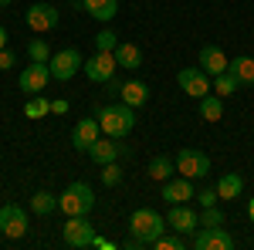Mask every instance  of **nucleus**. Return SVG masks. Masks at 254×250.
I'll return each mask as SVG.
<instances>
[{
    "mask_svg": "<svg viewBox=\"0 0 254 250\" xmlns=\"http://www.w3.org/2000/svg\"><path fill=\"white\" fill-rule=\"evenodd\" d=\"M116 68H119L116 51H95L92 58L81 64V71H85V78H88V81H112Z\"/></svg>",
    "mask_w": 254,
    "mask_h": 250,
    "instance_id": "obj_8",
    "label": "nucleus"
},
{
    "mask_svg": "<svg viewBox=\"0 0 254 250\" xmlns=\"http://www.w3.org/2000/svg\"><path fill=\"white\" fill-rule=\"evenodd\" d=\"M200 227H224V213L217 210V206H203V213H200Z\"/></svg>",
    "mask_w": 254,
    "mask_h": 250,
    "instance_id": "obj_31",
    "label": "nucleus"
},
{
    "mask_svg": "<svg viewBox=\"0 0 254 250\" xmlns=\"http://www.w3.org/2000/svg\"><path fill=\"white\" fill-rule=\"evenodd\" d=\"M196 196V190H193V179H187V176H170L166 183H163V200L173 206V203H190Z\"/></svg>",
    "mask_w": 254,
    "mask_h": 250,
    "instance_id": "obj_14",
    "label": "nucleus"
},
{
    "mask_svg": "<svg viewBox=\"0 0 254 250\" xmlns=\"http://www.w3.org/2000/svg\"><path fill=\"white\" fill-rule=\"evenodd\" d=\"M31 210L38 213V216H48L51 210H58V196H51L48 190H38L31 196Z\"/></svg>",
    "mask_w": 254,
    "mask_h": 250,
    "instance_id": "obj_24",
    "label": "nucleus"
},
{
    "mask_svg": "<svg viewBox=\"0 0 254 250\" xmlns=\"http://www.w3.org/2000/svg\"><path fill=\"white\" fill-rule=\"evenodd\" d=\"M129 230H132V237L139 240V247H153L156 237H163L170 227H166V216H159L156 210H146V206H142V210H136L129 216Z\"/></svg>",
    "mask_w": 254,
    "mask_h": 250,
    "instance_id": "obj_1",
    "label": "nucleus"
},
{
    "mask_svg": "<svg viewBox=\"0 0 254 250\" xmlns=\"http://www.w3.org/2000/svg\"><path fill=\"white\" fill-rule=\"evenodd\" d=\"M51 115H68V101L64 98H55L51 101Z\"/></svg>",
    "mask_w": 254,
    "mask_h": 250,
    "instance_id": "obj_35",
    "label": "nucleus"
},
{
    "mask_svg": "<svg viewBox=\"0 0 254 250\" xmlns=\"http://www.w3.org/2000/svg\"><path fill=\"white\" fill-rule=\"evenodd\" d=\"M166 227L170 230H176V233H196L200 230V213L196 210H190L187 203H173L170 206V213H166Z\"/></svg>",
    "mask_w": 254,
    "mask_h": 250,
    "instance_id": "obj_10",
    "label": "nucleus"
},
{
    "mask_svg": "<svg viewBox=\"0 0 254 250\" xmlns=\"http://www.w3.org/2000/svg\"><path fill=\"white\" fill-rule=\"evenodd\" d=\"M153 247H156V250H183V247H187V240L173 230V237H166V233L156 237V244H153Z\"/></svg>",
    "mask_w": 254,
    "mask_h": 250,
    "instance_id": "obj_30",
    "label": "nucleus"
},
{
    "mask_svg": "<svg viewBox=\"0 0 254 250\" xmlns=\"http://www.w3.org/2000/svg\"><path fill=\"white\" fill-rule=\"evenodd\" d=\"M92 206H95V193H92V186H85V183H71L58 196V210L64 216H88Z\"/></svg>",
    "mask_w": 254,
    "mask_h": 250,
    "instance_id": "obj_3",
    "label": "nucleus"
},
{
    "mask_svg": "<svg viewBox=\"0 0 254 250\" xmlns=\"http://www.w3.org/2000/svg\"><path fill=\"white\" fill-rule=\"evenodd\" d=\"M81 7H85V14H92L102 24H109L119 14V0H81Z\"/></svg>",
    "mask_w": 254,
    "mask_h": 250,
    "instance_id": "obj_20",
    "label": "nucleus"
},
{
    "mask_svg": "<svg viewBox=\"0 0 254 250\" xmlns=\"http://www.w3.org/2000/svg\"><path fill=\"white\" fill-rule=\"evenodd\" d=\"M116 61H119V68L136 71V68H142V48L132 44V41H122V44L116 48Z\"/></svg>",
    "mask_w": 254,
    "mask_h": 250,
    "instance_id": "obj_19",
    "label": "nucleus"
},
{
    "mask_svg": "<svg viewBox=\"0 0 254 250\" xmlns=\"http://www.w3.org/2000/svg\"><path fill=\"white\" fill-rule=\"evenodd\" d=\"M48 81H51V68H48V64H38V61H31L17 78L20 92H27V95H41Z\"/></svg>",
    "mask_w": 254,
    "mask_h": 250,
    "instance_id": "obj_12",
    "label": "nucleus"
},
{
    "mask_svg": "<svg viewBox=\"0 0 254 250\" xmlns=\"http://www.w3.org/2000/svg\"><path fill=\"white\" fill-rule=\"evenodd\" d=\"M200 115L207 118V122H220V118H224V98L217 95V92L203 95L200 98Z\"/></svg>",
    "mask_w": 254,
    "mask_h": 250,
    "instance_id": "obj_23",
    "label": "nucleus"
},
{
    "mask_svg": "<svg viewBox=\"0 0 254 250\" xmlns=\"http://www.w3.org/2000/svg\"><path fill=\"white\" fill-rule=\"evenodd\" d=\"M98 135H102L98 118H81L78 125L71 129V146H75L78 152H88V149H92V142H95Z\"/></svg>",
    "mask_w": 254,
    "mask_h": 250,
    "instance_id": "obj_15",
    "label": "nucleus"
},
{
    "mask_svg": "<svg viewBox=\"0 0 254 250\" xmlns=\"http://www.w3.org/2000/svg\"><path fill=\"white\" fill-rule=\"evenodd\" d=\"M81 64H85V58H81L78 48H64V51H58V54H51V61H48L55 81H71V78L81 71Z\"/></svg>",
    "mask_w": 254,
    "mask_h": 250,
    "instance_id": "obj_5",
    "label": "nucleus"
},
{
    "mask_svg": "<svg viewBox=\"0 0 254 250\" xmlns=\"http://www.w3.org/2000/svg\"><path fill=\"white\" fill-rule=\"evenodd\" d=\"M102 183H105V186H119V183H122V169H119L116 162H105V166H102Z\"/></svg>",
    "mask_w": 254,
    "mask_h": 250,
    "instance_id": "obj_32",
    "label": "nucleus"
},
{
    "mask_svg": "<svg viewBox=\"0 0 254 250\" xmlns=\"http://www.w3.org/2000/svg\"><path fill=\"white\" fill-rule=\"evenodd\" d=\"M10 3H14V0H0V7H10Z\"/></svg>",
    "mask_w": 254,
    "mask_h": 250,
    "instance_id": "obj_39",
    "label": "nucleus"
},
{
    "mask_svg": "<svg viewBox=\"0 0 254 250\" xmlns=\"http://www.w3.org/2000/svg\"><path fill=\"white\" fill-rule=\"evenodd\" d=\"M196 250H231L234 247V237L224 230V227H200L193 237Z\"/></svg>",
    "mask_w": 254,
    "mask_h": 250,
    "instance_id": "obj_13",
    "label": "nucleus"
},
{
    "mask_svg": "<svg viewBox=\"0 0 254 250\" xmlns=\"http://www.w3.org/2000/svg\"><path fill=\"white\" fill-rule=\"evenodd\" d=\"M176 173L187 176V179H203V176L210 173V155L200 152V149H180L176 152Z\"/></svg>",
    "mask_w": 254,
    "mask_h": 250,
    "instance_id": "obj_6",
    "label": "nucleus"
},
{
    "mask_svg": "<svg viewBox=\"0 0 254 250\" xmlns=\"http://www.w3.org/2000/svg\"><path fill=\"white\" fill-rule=\"evenodd\" d=\"M116 48H119V34H116V31L105 27V31H98V34H95V51H116Z\"/></svg>",
    "mask_w": 254,
    "mask_h": 250,
    "instance_id": "obj_29",
    "label": "nucleus"
},
{
    "mask_svg": "<svg viewBox=\"0 0 254 250\" xmlns=\"http://www.w3.org/2000/svg\"><path fill=\"white\" fill-rule=\"evenodd\" d=\"M217 186H210V190H200V206H217Z\"/></svg>",
    "mask_w": 254,
    "mask_h": 250,
    "instance_id": "obj_33",
    "label": "nucleus"
},
{
    "mask_svg": "<svg viewBox=\"0 0 254 250\" xmlns=\"http://www.w3.org/2000/svg\"><path fill=\"white\" fill-rule=\"evenodd\" d=\"M248 216H251V223H254V200H248Z\"/></svg>",
    "mask_w": 254,
    "mask_h": 250,
    "instance_id": "obj_38",
    "label": "nucleus"
},
{
    "mask_svg": "<svg viewBox=\"0 0 254 250\" xmlns=\"http://www.w3.org/2000/svg\"><path fill=\"white\" fill-rule=\"evenodd\" d=\"M14 64H17V58H14V51H7V48H3V51H0V71H10Z\"/></svg>",
    "mask_w": 254,
    "mask_h": 250,
    "instance_id": "obj_34",
    "label": "nucleus"
},
{
    "mask_svg": "<svg viewBox=\"0 0 254 250\" xmlns=\"http://www.w3.org/2000/svg\"><path fill=\"white\" fill-rule=\"evenodd\" d=\"M88 155H92V162H98V166H105V162H116L119 159V146L112 135H98L95 142H92V149H88Z\"/></svg>",
    "mask_w": 254,
    "mask_h": 250,
    "instance_id": "obj_18",
    "label": "nucleus"
},
{
    "mask_svg": "<svg viewBox=\"0 0 254 250\" xmlns=\"http://www.w3.org/2000/svg\"><path fill=\"white\" fill-rule=\"evenodd\" d=\"M119 101H126V105H132V108H139V105H146L149 101V85L146 81H122L119 85Z\"/></svg>",
    "mask_w": 254,
    "mask_h": 250,
    "instance_id": "obj_17",
    "label": "nucleus"
},
{
    "mask_svg": "<svg viewBox=\"0 0 254 250\" xmlns=\"http://www.w3.org/2000/svg\"><path fill=\"white\" fill-rule=\"evenodd\" d=\"M98 125H102V132H105V135L122 139V135H129L132 129H136V108L126 105V101H119V105H105V108L98 112Z\"/></svg>",
    "mask_w": 254,
    "mask_h": 250,
    "instance_id": "obj_2",
    "label": "nucleus"
},
{
    "mask_svg": "<svg viewBox=\"0 0 254 250\" xmlns=\"http://www.w3.org/2000/svg\"><path fill=\"white\" fill-rule=\"evenodd\" d=\"M24 115H27V118L51 115V101H48L44 95H31V98H27V105H24Z\"/></svg>",
    "mask_w": 254,
    "mask_h": 250,
    "instance_id": "obj_26",
    "label": "nucleus"
},
{
    "mask_svg": "<svg viewBox=\"0 0 254 250\" xmlns=\"http://www.w3.org/2000/svg\"><path fill=\"white\" fill-rule=\"evenodd\" d=\"M75 3H81V0H75Z\"/></svg>",
    "mask_w": 254,
    "mask_h": 250,
    "instance_id": "obj_40",
    "label": "nucleus"
},
{
    "mask_svg": "<svg viewBox=\"0 0 254 250\" xmlns=\"http://www.w3.org/2000/svg\"><path fill=\"white\" fill-rule=\"evenodd\" d=\"M0 233L10 237V240H20V237L27 233V210L17 206V203L0 206Z\"/></svg>",
    "mask_w": 254,
    "mask_h": 250,
    "instance_id": "obj_9",
    "label": "nucleus"
},
{
    "mask_svg": "<svg viewBox=\"0 0 254 250\" xmlns=\"http://www.w3.org/2000/svg\"><path fill=\"white\" fill-rule=\"evenodd\" d=\"M24 20H27V27L38 31V34L55 31V27H58V7H55V3H31L27 14H24Z\"/></svg>",
    "mask_w": 254,
    "mask_h": 250,
    "instance_id": "obj_11",
    "label": "nucleus"
},
{
    "mask_svg": "<svg viewBox=\"0 0 254 250\" xmlns=\"http://www.w3.org/2000/svg\"><path fill=\"white\" fill-rule=\"evenodd\" d=\"M176 81H180L183 95H190V98H203V95L214 92V81H210V75H207L200 64H196V68H180Z\"/></svg>",
    "mask_w": 254,
    "mask_h": 250,
    "instance_id": "obj_7",
    "label": "nucleus"
},
{
    "mask_svg": "<svg viewBox=\"0 0 254 250\" xmlns=\"http://www.w3.org/2000/svg\"><path fill=\"white\" fill-rule=\"evenodd\" d=\"M237 88H241V81H237V78L231 75V71H224V75H217V78H214V92H217L220 98L234 95Z\"/></svg>",
    "mask_w": 254,
    "mask_h": 250,
    "instance_id": "obj_27",
    "label": "nucleus"
},
{
    "mask_svg": "<svg viewBox=\"0 0 254 250\" xmlns=\"http://www.w3.org/2000/svg\"><path fill=\"white\" fill-rule=\"evenodd\" d=\"M170 176H173V159H170V155H156V159L149 162V179L166 183Z\"/></svg>",
    "mask_w": 254,
    "mask_h": 250,
    "instance_id": "obj_25",
    "label": "nucleus"
},
{
    "mask_svg": "<svg viewBox=\"0 0 254 250\" xmlns=\"http://www.w3.org/2000/svg\"><path fill=\"white\" fill-rule=\"evenodd\" d=\"M27 58L38 61V64H48V61H51V48H48V41H44V38H34L31 44H27Z\"/></svg>",
    "mask_w": 254,
    "mask_h": 250,
    "instance_id": "obj_28",
    "label": "nucleus"
},
{
    "mask_svg": "<svg viewBox=\"0 0 254 250\" xmlns=\"http://www.w3.org/2000/svg\"><path fill=\"white\" fill-rule=\"evenodd\" d=\"M241 193H244L241 173H224L220 179H217V196H220V200H237Z\"/></svg>",
    "mask_w": 254,
    "mask_h": 250,
    "instance_id": "obj_21",
    "label": "nucleus"
},
{
    "mask_svg": "<svg viewBox=\"0 0 254 250\" xmlns=\"http://www.w3.org/2000/svg\"><path fill=\"white\" fill-rule=\"evenodd\" d=\"M3 48H7V27L0 24V51H3Z\"/></svg>",
    "mask_w": 254,
    "mask_h": 250,
    "instance_id": "obj_37",
    "label": "nucleus"
},
{
    "mask_svg": "<svg viewBox=\"0 0 254 250\" xmlns=\"http://www.w3.org/2000/svg\"><path fill=\"white\" fill-rule=\"evenodd\" d=\"M92 247H98V250H112L116 244H112V240H105V237H98V233H95V244H92Z\"/></svg>",
    "mask_w": 254,
    "mask_h": 250,
    "instance_id": "obj_36",
    "label": "nucleus"
},
{
    "mask_svg": "<svg viewBox=\"0 0 254 250\" xmlns=\"http://www.w3.org/2000/svg\"><path fill=\"white\" fill-rule=\"evenodd\" d=\"M227 64H231V61H227V54H224L217 44H203V48H200V68H203L210 78L224 75V71H227Z\"/></svg>",
    "mask_w": 254,
    "mask_h": 250,
    "instance_id": "obj_16",
    "label": "nucleus"
},
{
    "mask_svg": "<svg viewBox=\"0 0 254 250\" xmlns=\"http://www.w3.org/2000/svg\"><path fill=\"white\" fill-rule=\"evenodd\" d=\"M227 71H231L241 85H254V58H248V54L234 58L231 64H227Z\"/></svg>",
    "mask_w": 254,
    "mask_h": 250,
    "instance_id": "obj_22",
    "label": "nucleus"
},
{
    "mask_svg": "<svg viewBox=\"0 0 254 250\" xmlns=\"http://www.w3.org/2000/svg\"><path fill=\"white\" fill-rule=\"evenodd\" d=\"M95 244V227L88 216H68L64 220V247L71 250H85Z\"/></svg>",
    "mask_w": 254,
    "mask_h": 250,
    "instance_id": "obj_4",
    "label": "nucleus"
}]
</instances>
